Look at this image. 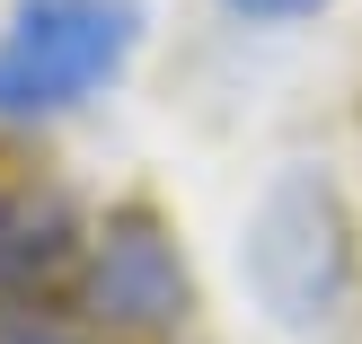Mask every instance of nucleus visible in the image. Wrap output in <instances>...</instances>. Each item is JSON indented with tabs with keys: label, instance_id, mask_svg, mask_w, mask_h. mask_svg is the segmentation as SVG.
Here are the masks:
<instances>
[{
	"label": "nucleus",
	"instance_id": "2",
	"mask_svg": "<svg viewBox=\"0 0 362 344\" xmlns=\"http://www.w3.org/2000/svg\"><path fill=\"white\" fill-rule=\"evenodd\" d=\"M141 0H9L0 18V124H53L124 80Z\"/></svg>",
	"mask_w": 362,
	"mask_h": 344
},
{
	"label": "nucleus",
	"instance_id": "1",
	"mask_svg": "<svg viewBox=\"0 0 362 344\" xmlns=\"http://www.w3.org/2000/svg\"><path fill=\"white\" fill-rule=\"evenodd\" d=\"M239 265H247V292H257V309L274 327H292V336L327 327L354 292V212L336 194V177L283 168L257 194V212H247Z\"/></svg>",
	"mask_w": 362,
	"mask_h": 344
},
{
	"label": "nucleus",
	"instance_id": "3",
	"mask_svg": "<svg viewBox=\"0 0 362 344\" xmlns=\"http://www.w3.org/2000/svg\"><path fill=\"white\" fill-rule=\"evenodd\" d=\"M88 318L115 336H159L186 318V256L151 212H115L88 247Z\"/></svg>",
	"mask_w": 362,
	"mask_h": 344
},
{
	"label": "nucleus",
	"instance_id": "5",
	"mask_svg": "<svg viewBox=\"0 0 362 344\" xmlns=\"http://www.w3.org/2000/svg\"><path fill=\"white\" fill-rule=\"evenodd\" d=\"M230 18H247V27H292V18H318L327 0H221Z\"/></svg>",
	"mask_w": 362,
	"mask_h": 344
},
{
	"label": "nucleus",
	"instance_id": "4",
	"mask_svg": "<svg viewBox=\"0 0 362 344\" xmlns=\"http://www.w3.org/2000/svg\"><path fill=\"white\" fill-rule=\"evenodd\" d=\"M53 265H62V221H53V203L0 186V292H35Z\"/></svg>",
	"mask_w": 362,
	"mask_h": 344
}]
</instances>
